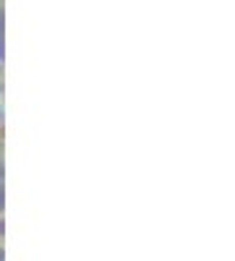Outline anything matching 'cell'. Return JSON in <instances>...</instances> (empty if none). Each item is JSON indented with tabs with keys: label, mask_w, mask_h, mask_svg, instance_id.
<instances>
[{
	"label": "cell",
	"mask_w": 235,
	"mask_h": 261,
	"mask_svg": "<svg viewBox=\"0 0 235 261\" xmlns=\"http://www.w3.org/2000/svg\"><path fill=\"white\" fill-rule=\"evenodd\" d=\"M0 248H6V217L0 214Z\"/></svg>",
	"instance_id": "cell-1"
},
{
	"label": "cell",
	"mask_w": 235,
	"mask_h": 261,
	"mask_svg": "<svg viewBox=\"0 0 235 261\" xmlns=\"http://www.w3.org/2000/svg\"><path fill=\"white\" fill-rule=\"evenodd\" d=\"M6 84V65H3V60H0V86Z\"/></svg>",
	"instance_id": "cell-2"
},
{
	"label": "cell",
	"mask_w": 235,
	"mask_h": 261,
	"mask_svg": "<svg viewBox=\"0 0 235 261\" xmlns=\"http://www.w3.org/2000/svg\"><path fill=\"white\" fill-rule=\"evenodd\" d=\"M3 139H6V125H3V118H0V144H3Z\"/></svg>",
	"instance_id": "cell-3"
},
{
	"label": "cell",
	"mask_w": 235,
	"mask_h": 261,
	"mask_svg": "<svg viewBox=\"0 0 235 261\" xmlns=\"http://www.w3.org/2000/svg\"><path fill=\"white\" fill-rule=\"evenodd\" d=\"M0 214H3V186H0Z\"/></svg>",
	"instance_id": "cell-4"
},
{
	"label": "cell",
	"mask_w": 235,
	"mask_h": 261,
	"mask_svg": "<svg viewBox=\"0 0 235 261\" xmlns=\"http://www.w3.org/2000/svg\"><path fill=\"white\" fill-rule=\"evenodd\" d=\"M3 251H6V248H0V261H3Z\"/></svg>",
	"instance_id": "cell-5"
},
{
	"label": "cell",
	"mask_w": 235,
	"mask_h": 261,
	"mask_svg": "<svg viewBox=\"0 0 235 261\" xmlns=\"http://www.w3.org/2000/svg\"><path fill=\"white\" fill-rule=\"evenodd\" d=\"M0 8H3V0H0Z\"/></svg>",
	"instance_id": "cell-6"
}]
</instances>
